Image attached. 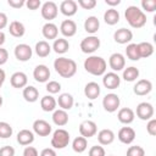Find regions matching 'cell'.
I'll return each instance as SVG.
<instances>
[{
	"mask_svg": "<svg viewBox=\"0 0 156 156\" xmlns=\"http://www.w3.org/2000/svg\"><path fill=\"white\" fill-rule=\"evenodd\" d=\"M39 156H57V155H56L55 149H52V147H45V149L41 150V152H40Z\"/></svg>",
	"mask_w": 156,
	"mask_h": 156,
	"instance_id": "cell-51",
	"label": "cell"
},
{
	"mask_svg": "<svg viewBox=\"0 0 156 156\" xmlns=\"http://www.w3.org/2000/svg\"><path fill=\"white\" fill-rule=\"evenodd\" d=\"M34 141V133L29 129H22L17 133V143L23 146H28Z\"/></svg>",
	"mask_w": 156,
	"mask_h": 156,
	"instance_id": "cell-25",
	"label": "cell"
},
{
	"mask_svg": "<svg viewBox=\"0 0 156 156\" xmlns=\"http://www.w3.org/2000/svg\"><path fill=\"white\" fill-rule=\"evenodd\" d=\"M124 17L132 28L139 29L146 24V15L138 6H134V5L128 6L124 11Z\"/></svg>",
	"mask_w": 156,
	"mask_h": 156,
	"instance_id": "cell-1",
	"label": "cell"
},
{
	"mask_svg": "<svg viewBox=\"0 0 156 156\" xmlns=\"http://www.w3.org/2000/svg\"><path fill=\"white\" fill-rule=\"evenodd\" d=\"M100 44H101L100 39L96 35H89V37H85L84 39H82L79 46L84 54H93L100 48Z\"/></svg>",
	"mask_w": 156,
	"mask_h": 156,
	"instance_id": "cell-5",
	"label": "cell"
},
{
	"mask_svg": "<svg viewBox=\"0 0 156 156\" xmlns=\"http://www.w3.org/2000/svg\"><path fill=\"white\" fill-rule=\"evenodd\" d=\"M7 60H9V52H7V50L4 49V48H0V66L5 65L7 62Z\"/></svg>",
	"mask_w": 156,
	"mask_h": 156,
	"instance_id": "cell-50",
	"label": "cell"
},
{
	"mask_svg": "<svg viewBox=\"0 0 156 156\" xmlns=\"http://www.w3.org/2000/svg\"><path fill=\"white\" fill-rule=\"evenodd\" d=\"M88 156H106V152L102 145H94L89 149Z\"/></svg>",
	"mask_w": 156,
	"mask_h": 156,
	"instance_id": "cell-42",
	"label": "cell"
},
{
	"mask_svg": "<svg viewBox=\"0 0 156 156\" xmlns=\"http://www.w3.org/2000/svg\"><path fill=\"white\" fill-rule=\"evenodd\" d=\"M117 138L121 143L126 144V145H129L134 141L135 139V130L132 128V127H122L119 130H118V134H117Z\"/></svg>",
	"mask_w": 156,
	"mask_h": 156,
	"instance_id": "cell-14",
	"label": "cell"
},
{
	"mask_svg": "<svg viewBox=\"0 0 156 156\" xmlns=\"http://www.w3.org/2000/svg\"><path fill=\"white\" fill-rule=\"evenodd\" d=\"M23 156H39V152L34 146H26L23 150Z\"/></svg>",
	"mask_w": 156,
	"mask_h": 156,
	"instance_id": "cell-48",
	"label": "cell"
},
{
	"mask_svg": "<svg viewBox=\"0 0 156 156\" xmlns=\"http://www.w3.org/2000/svg\"><path fill=\"white\" fill-rule=\"evenodd\" d=\"M100 93H101V88L96 82H89L84 87V95L89 100H95L96 98H99Z\"/></svg>",
	"mask_w": 156,
	"mask_h": 156,
	"instance_id": "cell-22",
	"label": "cell"
},
{
	"mask_svg": "<svg viewBox=\"0 0 156 156\" xmlns=\"http://www.w3.org/2000/svg\"><path fill=\"white\" fill-rule=\"evenodd\" d=\"M0 156H15V149L10 145L0 147Z\"/></svg>",
	"mask_w": 156,
	"mask_h": 156,
	"instance_id": "cell-46",
	"label": "cell"
},
{
	"mask_svg": "<svg viewBox=\"0 0 156 156\" xmlns=\"http://www.w3.org/2000/svg\"><path fill=\"white\" fill-rule=\"evenodd\" d=\"M9 32L12 37L15 38H21L26 33V28H24V24L20 21H12L9 26Z\"/></svg>",
	"mask_w": 156,
	"mask_h": 156,
	"instance_id": "cell-31",
	"label": "cell"
},
{
	"mask_svg": "<svg viewBox=\"0 0 156 156\" xmlns=\"http://www.w3.org/2000/svg\"><path fill=\"white\" fill-rule=\"evenodd\" d=\"M51 130V124L45 119H35L33 122V132L39 136H48Z\"/></svg>",
	"mask_w": 156,
	"mask_h": 156,
	"instance_id": "cell-12",
	"label": "cell"
},
{
	"mask_svg": "<svg viewBox=\"0 0 156 156\" xmlns=\"http://www.w3.org/2000/svg\"><path fill=\"white\" fill-rule=\"evenodd\" d=\"M33 78L38 83H46L50 78V69L45 65H38L33 71Z\"/></svg>",
	"mask_w": 156,
	"mask_h": 156,
	"instance_id": "cell-15",
	"label": "cell"
},
{
	"mask_svg": "<svg viewBox=\"0 0 156 156\" xmlns=\"http://www.w3.org/2000/svg\"><path fill=\"white\" fill-rule=\"evenodd\" d=\"M119 12L117 11V10H115V9H108V10H106L105 11V13H104V21H105V23L106 24H108V26H115V24H117L118 22H119Z\"/></svg>",
	"mask_w": 156,
	"mask_h": 156,
	"instance_id": "cell-34",
	"label": "cell"
},
{
	"mask_svg": "<svg viewBox=\"0 0 156 156\" xmlns=\"http://www.w3.org/2000/svg\"><path fill=\"white\" fill-rule=\"evenodd\" d=\"M88 147V140L84 138V136H77L73 139L72 141V149L74 152H78V154H82L87 150Z\"/></svg>",
	"mask_w": 156,
	"mask_h": 156,
	"instance_id": "cell-36",
	"label": "cell"
},
{
	"mask_svg": "<svg viewBox=\"0 0 156 156\" xmlns=\"http://www.w3.org/2000/svg\"><path fill=\"white\" fill-rule=\"evenodd\" d=\"M34 50H35V54L39 57H46L51 52V45L46 40H40L35 44Z\"/></svg>",
	"mask_w": 156,
	"mask_h": 156,
	"instance_id": "cell-35",
	"label": "cell"
},
{
	"mask_svg": "<svg viewBox=\"0 0 156 156\" xmlns=\"http://www.w3.org/2000/svg\"><path fill=\"white\" fill-rule=\"evenodd\" d=\"M126 156H145V150L139 145H133L128 147Z\"/></svg>",
	"mask_w": 156,
	"mask_h": 156,
	"instance_id": "cell-40",
	"label": "cell"
},
{
	"mask_svg": "<svg viewBox=\"0 0 156 156\" xmlns=\"http://www.w3.org/2000/svg\"><path fill=\"white\" fill-rule=\"evenodd\" d=\"M52 122L57 126V127H63L68 123V113L65 110H55L52 113Z\"/></svg>",
	"mask_w": 156,
	"mask_h": 156,
	"instance_id": "cell-28",
	"label": "cell"
},
{
	"mask_svg": "<svg viewBox=\"0 0 156 156\" xmlns=\"http://www.w3.org/2000/svg\"><path fill=\"white\" fill-rule=\"evenodd\" d=\"M110 156H113V155H110Z\"/></svg>",
	"mask_w": 156,
	"mask_h": 156,
	"instance_id": "cell-57",
	"label": "cell"
},
{
	"mask_svg": "<svg viewBox=\"0 0 156 156\" xmlns=\"http://www.w3.org/2000/svg\"><path fill=\"white\" fill-rule=\"evenodd\" d=\"M7 23H9V18H7L6 13L0 12V30L4 29V28L7 26Z\"/></svg>",
	"mask_w": 156,
	"mask_h": 156,
	"instance_id": "cell-52",
	"label": "cell"
},
{
	"mask_svg": "<svg viewBox=\"0 0 156 156\" xmlns=\"http://www.w3.org/2000/svg\"><path fill=\"white\" fill-rule=\"evenodd\" d=\"M152 90V83L149 79H139L135 85L133 87V91L134 94L139 95V96H144L147 95L150 91Z\"/></svg>",
	"mask_w": 156,
	"mask_h": 156,
	"instance_id": "cell-16",
	"label": "cell"
},
{
	"mask_svg": "<svg viewBox=\"0 0 156 156\" xmlns=\"http://www.w3.org/2000/svg\"><path fill=\"white\" fill-rule=\"evenodd\" d=\"M102 84L107 89H117L121 84V77L116 72H107L102 77Z\"/></svg>",
	"mask_w": 156,
	"mask_h": 156,
	"instance_id": "cell-13",
	"label": "cell"
},
{
	"mask_svg": "<svg viewBox=\"0 0 156 156\" xmlns=\"http://www.w3.org/2000/svg\"><path fill=\"white\" fill-rule=\"evenodd\" d=\"M105 2L106 5L111 6V9H113V6H117L121 4V0H105Z\"/></svg>",
	"mask_w": 156,
	"mask_h": 156,
	"instance_id": "cell-53",
	"label": "cell"
},
{
	"mask_svg": "<svg viewBox=\"0 0 156 156\" xmlns=\"http://www.w3.org/2000/svg\"><path fill=\"white\" fill-rule=\"evenodd\" d=\"M54 68L62 78H72L77 72V63L74 60L62 56L54 61Z\"/></svg>",
	"mask_w": 156,
	"mask_h": 156,
	"instance_id": "cell-2",
	"label": "cell"
},
{
	"mask_svg": "<svg viewBox=\"0 0 156 156\" xmlns=\"http://www.w3.org/2000/svg\"><path fill=\"white\" fill-rule=\"evenodd\" d=\"M12 127H11V124L10 123H7V122H4V121H1L0 122V138L1 139H7V138H10L11 135H12Z\"/></svg>",
	"mask_w": 156,
	"mask_h": 156,
	"instance_id": "cell-39",
	"label": "cell"
},
{
	"mask_svg": "<svg viewBox=\"0 0 156 156\" xmlns=\"http://www.w3.org/2000/svg\"><path fill=\"white\" fill-rule=\"evenodd\" d=\"M119 105H121V99L115 93L106 94L104 96V99H102V107H104L105 111H107L110 113L117 111L118 107H119Z\"/></svg>",
	"mask_w": 156,
	"mask_h": 156,
	"instance_id": "cell-6",
	"label": "cell"
},
{
	"mask_svg": "<svg viewBox=\"0 0 156 156\" xmlns=\"http://www.w3.org/2000/svg\"><path fill=\"white\" fill-rule=\"evenodd\" d=\"M117 118L123 124H130L135 118V113H134V111L132 108L123 107V108H119V111L117 113Z\"/></svg>",
	"mask_w": 156,
	"mask_h": 156,
	"instance_id": "cell-23",
	"label": "cell"
},
{
	"mask_svg": "<svg viewBox=\"0 0 156 156\" xmlns=\"http://www.w3.org/2000/svg\"><path fill=\"white\" fill-rule=\"evenodd\" d=\"M60 32L63 37L71 38L77 33V24L72 20H65L60 24Z\"/></svg>",
	"mask_w": 156,
	"mask_h": 156,
	"instance_id": "cell-19",
	"label": "cell"
},
{
	"mask_svg": "<svg viewBox=\"0 0 156 156\" xmlns=\"http://www.w3.org/2000/svg\"><path fill=\"white\" fill-rule=\"evenodd\" d=\"M100 28V21L98 20V17L95 16H89L85 18L84 21V29L87 33L94 35Z\"/></svg>",
	"mask_w": 156,
	"mask_h": 156,
	"instance_id": "cell-27",
	"label": "cell"
},
{
	"mask_svg": "<svg viewBox=\"0 0 156 156\" xmlns=\"http://www.w3.org/2000/svg\"><path fill=\"white\" fill-rule=\"evenodd\" d=\"M41 17L44 20H46L48 22L52 21L54 18L57 17V13H58V6L54 2V1H46L41 5Z\"/></svg>",
	"mask_w": 156,
	"mask_h": 156,
	"instance_id": "cell-7",
	"label": "cell"
},
{
	"mask_svg": "<svg viewBox=\"0 0 156 156\" xmlns=\"http://www.w3.org/2000/svg\"><path fill=\"white\" fill-rule=\"evenodd\" d=\"M136 48H138V52H139V57L140 58H147L154 54V46L149 41L138 43Z\"/></svg>",
	"mask_w": 156,
	"mask_h": 156,
	"instance_id": "cell-29",
	"label": "cell"
},
{
	"mask_svg": "<svg viewBox=\"0 0 156 156\" xmlns=\"http://www.w3.org/2000/svg\"><path fill=\"white\" fill-rule=\"evenodd\" d=\"M113 39L116 43L118 44H128L132 41L133 39V33L130 29H127V28H119L117 29L115 33H113Z\"/></svg>",
	"mask_w": 156,
	"mask_h": 156,
	"instance_id": "cell-18",
	"label": "cell"
},
{
	"mask_svg": "<svg viewBox=\"0 0 156 156\" xmlns=\"http://www.w3.org/2000/svg\"><path fill=\"white\" fill-rule=\"evenodd\" d=\"M141 7L146 12H154L156 10V0H141Z\"/></svg>",
	"mask_w": 156,
	"mask_h": 156,
	"instance_id": "cell-43",
	"label": "cell"
},
{
	"mask_svg": "<svg viewBox=\"0 0 156 156\" xmlns=\"http://www.w3.org/2000/svg\"><path fill=\"white\" fill-rule=\"evenodd\" d=\"M23 99L27 101V102H35L38 99H39V91L33 85H27L23 88Z\"/></svg>",
	"mask_w": 156,
	"mask_h": 156,
	"instance_id": "cell-33",
	"label": "cell"
},
{
	"mask_svg": "<svg viewBox=\"0 0 156 156\" xmlns=\"http://www.w3.org/2000/svg\"><path fill=\"white\" fill-rule=\"evenodd\" d=\"M69 133L63 129V128H58L52 133L51 136V146L52 149H65L68 144H69Z\"/></svg>",
	"mask_w": 156,
	"mask_h": 156,
	"instance_id": "cell-4",
	"label": "cell"
},
{
	"mask_svg": "<svg viewBox=\"0 0 156 156\" xmlns=\"http://www.w3.org/2000/svg\"><path fill=\"white\" fill-rule=\"evenodd\" d=\"M45 89H46V91L49 94H57L61 90V84L57 80H49L46 83Z\"/></svg>",
	"mask_w": 156,
	"mask_h": 156,
	"instance_id": "cell-41",
	"label": "cell"
},
{
	"mask_svg": "<svg viewBox=\"0 0 156 156\" xmlns=\"http://www.w3.org/2000/svg\"><path fill=\"white\" fill-rule=\"evenodd\" d=\"M146 130H147V133L151 136H155L156 135V119L155 118L149 119V122L146 124Z\"/></svg>",
	"mask_w": 156,
	"mask_h": 156,
	"instance_id": "cell-45",
	"label": "cell"
},
{
	"mask_svg": "<svg viewBox=\"0 0 156 156\" xmlns=\"http://www.w3.org/2000/svg\"><path fill=\"white\" fill-rule=\"evenodd\" d=\"M27 83H28V77L24 72H21V71L15 72L10 78V84L16 89L27 87Z\"/></svg>",
	"mask_w": 156,
	"mask_h": 156,
	"instance_id": "cell-20",
	"label": "cell"
},
{
	"mask_svg": "<svg viewBox=\"0 0 156 156\" xmlns=\"http://www.w3.org/2000/svg\"><path fill=\"white\" fill-rule=\"evenodd\" d=\"M60 11L63 16H67V17L74 16L78 11L77 1H74V0H63L60 4Z\"/></svg>",
	"mask_w": 156,
	"mask_h": 156,
	"instance_id": "cell-17",
	"label": "cell"
},
{
	"mask_svg": "<svg viewBox=\"0 0 156 156\" xmlns=\"http://www.w3.org/2000/svg\"><path fill=\"white\" fill-rule=\"evenodd\" d=\"M51 49H52L56 54L62 55V54H65V52L68 51V49H69V43H68V40L65 39V38H56V39L54 40V44H52Z\"/></svg>",
	"mask_w": 156,
	"mask_h": 156,
	"instance_id": "cell-32",
	"label": "cell"
},
{
	"mask_svg": "<svg viewBox=\"0 0 156 156\" xmlns=\"http://www.w3.org/2000/svg\"><path fill=\"white\" fill-rule=\"evenodd\" d=\"M108 66L113 72H118L126 68V58L121 52H113L108 58Z\"/></svg>",
	"mask_w": 156,
	"mask_h": 156,
	"instance_id": "cell-11",
	"label": "cell"
},
{
	"mask_svg": "<svg viewBox=\"0 0 156 156\" xmlns=\"http://www.w3.org/2000/svg\"><path fill=\"white\" fill-rule=\"evenodd\" d=\"M1 105H2V96L0 95V107H1Z\"/></svg>",
	"mask_w": 156,
	"mask_h": 156,
	"instance_id": "cell-56",
	"label": "cell"
},
{
	"mask_svg": "<svg viewBox=\"0 0 156 156\" xmlns=\"http://www.w3.org/2000/svg\"><path fill=\"white\" fill-rule=\"evenodd\" d=\"M56 99L52 96V95H45L41 98L40 100V107L43 111L45 112H51V111H55L56 110Z\"/></svg>",
	"mask_w": 156,
	"mask_h": 156,
	"instance_id": "cell-30",
	"label": "cell"
},
{
	"mask_svg": "<svg viewBox=\"0 0 156 156\" xmlns=\"http://www.w3.org/2000/svg\"><path fill=\"white\" fill-rule=\"evenodd\" d=\"M136 115V117L141 121H149L154 116V106L150 104V102H140L138 106H136V110L134 112Z\"/></svg>",
	"mask_w": 156,
	"mask_h": 156,
	"instance_id": "cell-8",
	"label": "cell"
},
{
	"mask_svg": "<svg viewBox=\"0 0 156 156\" xmlns=\"http://www.w3.org/2000/svg\"><path fill=\"white\" fill-rule=\"evenodd\" d=\"M115 133L108 129V128H105V129H101L99 133H98V141L100 145H110L113 143L115 140Z\"/></svg>",
	"mask_w": 156,
	"mask_h": 156,
	"instance_id": "cell-26",
	"label": "cell"
},
{
	"mask_svg": "<svg viewBox=\"0 0 156 156\" xmlns=\"http://www.w3.org/2000/svg\"><path fill=\"white\" fill-rule=\"evenodd\" d=\"M5 79H6V73H5V71L2 68H0V88L2 87Z\"/></svg>",
	"mask_w": 156,
	"mask_h": 156,
	"instance_id": "cell-54",
	"label": "cell"
},
{
	"mask_svg": "<svg viewBox=\"0 0 156 156\" xmlns=\"http://www.w3.org/2000/svg\"><path fill=\"white\" fill-rule=\"evenodd\" d=\"M107 62L101 56L90 55L84 61V69L93 76H104L106 73Z\"/></svg>",
	"mask_w": 156,
	"mask_h": 156,
	"instance_id": "cell-3",
	"label": "cell"
},
{
	"mask_svg": "<svg viewBox=\"0 0 156 156\" xmlns=\"http://www.w3.org/2000/svg\"><path fill=\"white\" fill-rule=\"evenodd\" d=\"M96 0H78L77 5H79L84 10H93L96 6Z\"/></svg>",
	"mask_w": 156,
	"mask_h": 156,
	"instance_id": "cell-44",
	"label": "cell"
},
{
	"mask_svg": "<svg viewBox=\"0 0 156 156\" xmlns=\"http://www.w3.org/2000/svg\"><path fill=\"white\" fill-rule=\"evenodd\" d=\"M13 52H15V57H16L18 61H21V62L28 61L29 58H32V55H33L32 48H30L28 44H24V43L16 45Z\"/></svg>",
	"mask_w": 156,
	"mask_h": 156,
	"instance_id": "cell-10",
	"label": "cell"
},
{
	"mask_svg": "<svg viewBox=\"0 0 156 156\" xmlns=\"http://www.w3.org/2000/svg\"><path fill=\"white\" fill-rule=\"evenodd\" d=\"M56 102L58 104V106H60L61 110L67 111V110H71V108L73 107V105H74V99H73V96H72L71 94H68V93H62V94L58 95V99L56 100Z\"/></svg>",
	"mask_w": 156,
	"mask_h": 156,
	"instance_id": "cell-24",
	"label": "cell"
},
{
	"mask_svg": "<svg viewBox=\"0 0 156 156\" xmlns=\"http://www.w3.org/2000/svg\"><path fill=\"white\" fill-rule=\"evenodd\" d=\"M26 6L29 10H38L39 7H41V1L40 0H27Z\"/></svg>",
	"mask_w": 156,
	"mask_h": 156,
	"instance_id": "cell-47",
	"label": "cell"
},
{
	"mask_svg": "<svg viewBox=\"0 0 156 156\" xmlns=\"http://www.w3.org/2000/svg\"><path fill=\"white\" fill-rule=\"evenodd\" d=\"M41 33H43V37L45 39H49V40H55L58 35V28L55 23L52 22H46L43 28H41Z\"/></svg>",
	"mask_w": 156,
	"mask_h": 156,
	"instance_id": "cell-21",
	"label": "cell"
},
{
	"mask_svg": "<svg viewBox=\"0 0 156 156\" xmlns=\"http://www.w3.org/2000/svg\"><path fill=\"white\" fill-rule=\"evenodd\" d=\"M5 40H6V35H5V33L2 30H0V48L4 45Z\"/></svg>",
	"mask_w": 156,
	"mask_h": 156,
	"instance_id": "cell-55",
	"label": "cell"
},
{
	"mask_svg": "<svg viewBox=\"0 0 156 156\" xmlns=\"http://www.w3.org/2000/svg\"><path fill=\"white\" fill-rule=\"evenodd\" d=\"M126 55L129 60L132 61H138L140 60L139 57V52H138V48H136V44L135 43H129L126 48Z\"/></svg>",
	"mask_w": 156,
	"mask_h": 156,
	"instance_id": "cell-38",
	"label": "cell"
},
{
	"mask_svg": "<svg viewBox=\"0 0 156 156\" xmlns=\"http://www.w3.org/2000/svg\"><path fill=\"white\" fill-rule=\"evenodd\" d=\"M79 133L80 136H84L85 139H89L98 133V126L91 119H85L79 124Z\"/></svg>",
	"mask_w": 156,
	"mask_h": 156,
	"instance_id": "cell-9",
	"label": "cell"
},
{
	"mask_svg": "<svg viewBox=\"0 0 156 156\" xmlns=\"http://www.w3.org/2000/svg\"><path fill=\"white\" fill-rule=\"evenodd\" d=\"M139 69L134 66H130V67H127L123 69V74H122V78L126 80V82H134L136 80V78H139Z\"/></svg>",
	"mask_w": 156,
	"mask_h": 156,
	"instance_id": "cell-37",
	"label": "cell"
},
{
	"mask_svg": "<svg viewBox=\"0 0 156 156\" xmlns=\"http://www.w3.org/2000/svg\"><path fill=\"white\" fill-rule=\"evenodd\" d=\"M7 4L10 7H13V9H21L22 6L26 5V1L24 0H7Z\"/></svg>",
	"mask_w": 156,
	"mask_h": 156,
	"instance_id": "cell-49",
	"label": "cell"
}]
</instances>
